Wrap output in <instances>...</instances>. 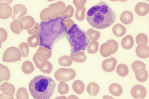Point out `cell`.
I'll return each mask as SVG.
<instances>
[{
  "label": "cell",
  "mask_w": 149,
  "mask_h": 99,
  "mask_svg": "<svg viewBox=\"0 0 149 99\" xmlns=\"http://www.w3.org/2000/svg\"><path fill=\"white\" fill-rule=\"evenodd\" d=\"M100 53L102 57L110 56L113 54V49L111 45L106 42L102 44L100 47Z\"/></svg>",
  "instance_id": "cell-13"
},
{
  "label": "cell",
  "mask_w": 149,
  "mask_h": 99,
  "mask_svg": "<svg viewBox=\"0 0 149 99\" xmlns=\"http://www.w3.org/2000/svg\"><path fill=\"white\" fill-rule=\"evenodd\" d=\"M121 22L125 25H129L131 24L134 20V15L131 12L126 10L123 12L120 16Z\"/></svg>",
  "instance_id": "cell-10"
},
{
  "label": "cell",
  "mask_w": 149,
  "mask_h": 99,
  "mask_svg": "<svg viewBox=\"0 0 149 99\" xmlns=\"http://www.w3.org/2000/svg\"><path fill=\"white\" fill-rule=\"evenodd\" d=\"M70 57L74 61L79 63L84 62L86 59L84 52L83 51H79L77 53H71L70 54Z\"/></svg>",
  "instance_id": "cell-17"
},
{
  "label": "cell",
  "mask_w": 149,
  "mask_h": 99,
  "mask_svg": "<svg viewBox=\"0 0 149 99\" xmlns=\"http://www.w3.org/2000/svg\"><path fill=\"white\" fill-rule=\"evenodd\" d=\"M132 68L133 71L135 72L139 68L146 69V66L144 63L142 61H136L133 63L132 65Z\"/></svg>",
  "instance_id": "cell-23"
},
{
  "label": "cell",
  "mask_w": 149,
  "mask_h": 99,
  "mask_svg": "<svg viewBox=\"0 0 149 99\" xmlns=\"http://www.w3.org/2000/svg\"><path fill=\"white\" fill-rule=\"evenodd\" d=\"M116 72L120 77H126L129 74V70L128 67L125 64H119L117 66Z\"/></svg>",
  "instance_id": "cell-16"
},
{
  "label": "cell",
  "mask_w": 149,
  "mask_h": 99,
  "mask_svg": "<svg viewBox=\"0 0 149 99\" xmlns=\"http://www.w3.org/2000/svg\"><path fill=\"white\" fill-rule=\"evenodd\" d=\"M66 40L70 44L72 53L86 50L90 43L86 31L77 24H74L66 33Z\"/></svg>",
  "instance_id": "cell-4"
},
{
  "label": "cell",
  "mask_w": 149,
  "mask_h": 99,
  "mask_svg": "<svg viewBox=\"0 0 149 99\" xmlns=\"http://www.w3.org/2000/svg\"><path fill=\"white\" fill-rule=\"evenodd\" d=\"M100 90L99 85L95 82H91L88 85L87 91L90 96H95L98 94Z\"/></svg>",
  "instance_id": "cell-15"
},
{
  "label": "cell",
  "mask_w": 149,
  "mask_h": 99,
  "mask_svg": "<svg viewBox=\"0 0 149 99\" xmlns=\"http://www.w3.org/2000/svg\"><path fill=\"white\" fill-rule=\"evenodd\" d=\"M135 11L136 14L140 16L147 15L149 12V5L146 3H138L135 7Z\"/></svg>",
  "instance_id": "cell-8"
},
{
  "label": "cell",
  "mask_w": 149,
  "mask_h": 99,
  "mask_svg": "<svg viewBox=\"0 0 149 99\" xmlns=\"http://www.w3.org/2000/svg\"><path fill=\"white\" fill-rule=\"evenodd\" d=\"M56 86V84L51 77L40 75L31 81L29 89L34 98L49 99L54 93Z\"/></svg>",
  "instance_id": "cell-3"
},
{
  "label": "cell",
  "mask_w": 149,
  "mask_h": 99,
  "mask_svg": "<svg viewBox=\"0 0 149 99\" xmlns=\"http://www.w3.org/2000/svg\"><path fill=\"white\" fill-rule=\"evenodd\" d=\"M117 63L118 61L114 57L107 59L102 62V69L106 72H112L115 69Z\"/></svg>",
  "instance_id": "cell-6"
},
{
  "label": "cell",
  "mask_w": 149,
  "mask_h": 99,
  "mask_svg": "<svg viewBox=\"0 0 149 99\" xmlns=\"http://www.w3.org/2000/svg\"><path fill=\"white\" fill-rule=\"evenodd\" d=\"M86 10V8H85L81 9H77L75 12V17L78 20L81 21L84 19Z\"/></svg>",
  "instance_id": "cell-22"
},
{
  "label": "cell",
  "mask_w": 149,
  "mask_h": 99,
  "mask_svg": "<svg viewBox=\"0 0 149 99\" xmlns=\"http://www.w3.org/2000/svg\"><path fill=\"white\" fill-rule=\"evenodd\" d=\"M116 15L106 3L101 1L90 8L86 15V20L93 27L104 29L109 27L116 20Z\"/></svg>",
  "instance_id": "cell-2"
},
{
  "label": "cell",
  "mask_w": 149,
  "mask_h": 99,
  "mask_svg": "<svg viewBox=\"0 0 149 99\" xmlns=\"http://www.w3.org/2000/svg\"><path fill=\"white\" fill-rule=\"evenodd\" d=\"M135 72L136 78L137 81L140 82H144L147 81L148 78V73L146 69L140 68Z\"/></svg>",
  "instance_id": "cell-11"
},
{
  "label": "cell",
  "mask_w": 149,
  "mask_h": 99,
  "mask_svg": "<svg viewBox=\"0 0 149 99\" xmlns=\"http://www.w3.org/2000/svg\"><path fill=\"white\" fill-rule=\"evenodd\" d=\"M106 43L111 45L113 49V54L116 53L118 49V44L115 40L111 39L109 40Z\"/></svg>",
  "instance_id": "cell-24"
},
{
  "label": "cell",
  "mask_w": 149,
  "mask_h": 99,
  "mask_svg": "<svg viewBox=\"0 0 149 99\" xmlns=\"http://www.w3.org/2000/svg\"><path fill=\"white\" fill-rule=\"evenodd\" d=\"M40 30L38 33L40 45L52 50L58 41L64 38L67 29L63 18L58 17L48 22L42 21L40 23Z\"/></svg>",
  "instance_id": "cell-1"
},
{
  "label": "cell",
  "mask_w": 149,
  "mask_h": 99,
  "mask_svg": "<svg viewBox=\"0 0 149 99\" xmlns=\"http://www.w3.org/2000/svg\"><path fill=\"white\" fill-rule=\"evenodd\" d=\"M109 91L111 95L115 97H119L122 94L123 88L119 84L113 83L109 86Z\"/></svg>",
  "instance_id": "cell-12"
},
{
  "label": "cell",
  "mask_w": 149,
  "mask_h": 99,
  "mask_svg": "<svg viewBox=\"0 0 149 99\" xmlns=\"http://www.w3.org/2000/svg\"><path fill=\"white\" fill-rule=\"evenodd\" d=\"M136 41L138 45L144 44L147 45L148 43V39L147 35L143 33H140L137 36Z\"/></svg>",
  "instance_id": "cell-21"
},
{
  "label": "cell",
  "mask_w": 149,
  "mask_h": 99,
  "mask_svg": "<svg viewBox=\"0 0 149 99\" xmlns=\"http://www.w3.org/2000/svg\"><path fill=\"white\" fill-rule=\"evenodd\" d=\"M136 55L139 58L147 59L149 57V47L147 45L140 44L136 49Z\"/></svg>",
  "instance_id": "cell-7"
},
{
  "label": "cell",
  "mask_w": 149,
  "mask_h": 99,
  "mask_svg": "<svg viewBox=\"0 0 149 99\" xmlns=\"http://www.w3.org/2000/svg\"><path fill=\"white\" fill-rule=\"evenodd\" d=\"M87 35L90 40L97 41L100 37V33L99 31H97L92 29H90L88 30Z\"/></svg>",
  "instance_id": "cell-19"
},
{
  "label": "cell",
  "mask_w": 149,
  "mask_h": 99,
  "mask_svg": "<svg viewBox=\"0 0 149 99\" xmlns=\"http://www.w3.org/2000/svg\"><path fill=\"white\" fill-rule=\"evenodd\" d=\"M112 31L113 34L117 37H121L124 35L126 32L125 27L120 24H116L113 26Z\"/></svg>",
  "instance_id": "cell-14"
},
{
  "label": "cell",
  "mask_w": 149,
  "mask_h": 99,
  "mask_svg": "<svg viewBox=\"0 0 149 99\" xmlns=\"http://www.w3.org/2000/svg\"><path fill=\"white\" fill-rule=\"evenodd\" d=\"M99 43L96 41H91L87 47V52L90 54H95L98 52Z\"/></svg>",
  "instance_id": "cell-20"
},
{
  "label": "cell",
  "mask_w": 149,
  "mask_h": 99,
  "mask_svg": "<svg viewBox=\"0 0 149 99\" xmlns=\"http://www.w3.org/2000/svg\"><path fill=\"white\" fill-rule=\"evenodd\" d=\"M131 94L134 98L143 99L147 96V91L146 88L143 86L136 85L132 88Z\"/></svg>",
  "instance_id": "cell-5"
},
{
  "label": "cell",
  "mask_w": 149,
  "mask_h": 99,
  "mask_svg": "<svg viewBox=\"0 0 149 99\" xmlns=\"http://www.w3.org/2000/svg\"><path fill=\"white\" fill-rule=\"evenodd\" d=\"M134 38L130 35H127L123 38L121 41V45L124 49L130 50L134 46Z\"/></svg>",
  "instance_id": "cell-9"
},
{
  "label": "cell",
  "mask_w": 149,
  "mask_h": 99,
  "mask_svg": "<svg viewBox=\"0 0 149 99\" xmlns=\"http://www.w3.org/2000/svg\"><path fill=\"white\" fill-rule=\"evenodd\" d=\"M73 90L78 94H81L84 91L85 85L81 81H76L73 84Z\"/></svg>",
  "instance_id": "cell-18"
}]
</instances>
